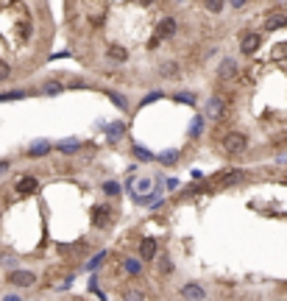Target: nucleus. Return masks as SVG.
Returning <instances> with one entry per match:
<instances>
[{
    "instance_id": "obj_1",
    "label": "nucleus",
    "mask_w": 287,
    "mask_h": 301,
    "mask_svg": "<svg viewBox=\"0 0 287 301\" xmlns=\"http://www.w3.org/2000/svg\"><path fill=\"white\" fill-rule=\"evenodd\" d=\"M245 148H248L245 131H226L223 134V151H226V156H243Z\"/></svg>"
},
{
    "instance_id": "obj_2",
    "label": "nucleus",
    "mask_w": 287,
    "mask_h": 301,
    "mask_svg": "<svg viewBox=\"0 0 287 301\" xmlns=\"http://www.w3.org/2000/svg\"><path fill=\"white\" fill-rule=\"evenodd\" d=\"M262 42V31H243L240 34V51L243 53H254Z\"/></svg>"
},
{
    "instance_id": "obj_3",
    "label": "nucleus",
    "mask_w": 287,
    "mask_h": 301,
    "mask_svg": "<svg viewBox=\"0 0 287 301\" xmlns=\"http://www.w3.org/2000/svg\"><path fill=\"white\" fill-rule=\"evenodd\" d=\"M223 114H226V104H223V98H209V101H207V117H209V120H223Z\"/></svg>"
},
{
    "instance_id": "obj_4",
    "label": "nucleus",
    "mask_w": 287,
    "mask_h": 301,
    "mask_svg": "<svg viewBox=\"0 0 287 301\" xmlns=\"http://www.w3.org/2000/svg\"><path fill=\"white\" fill-rule=\"evenodd\" d=\"M34 282H36V276L31 271H14V274H9V284H17V287H31Z\"/></svg>"
},
{
    "instance_id": "obj_5",
    "label": "nucleus",
    "mask_w": 287,
    "mask_h": 301,
    "mask_svg": "<svg viewBox=\"0 0 287 301\" xmlns=\"http://www.w3.org/2000/svg\"><path fill=\"white\" fill-rule=\"evenodd\" d=\"M92 218H95V226H101V229H104V226H112V212H109L104 204H98V207L92 209Z\"/></svg>"
},
{
    "instance_id": "obj_6",
    "label": "nucleus",
    "mask_w": 287,
    "mask_h": 301,
    "mask_svg": "<svg viewBox=\"0 0 287 301\" xmlns=\"http://www.w3.org/2000/svg\"><path fill=\"white\" fill-rule=\"evenodd\" d=\"M237 70H240V67H237V61L235 59H226L223 64H220V70H218V78H220V81H226V78L237 76Z\"/></svg>"
},
{
    "instance_id": "obj_7",
    "label": "nucleus",
    "mask_w": 287,
    "mask_h": 301,
    "mask_svg": "<svg viewBox=\"0 0 287 301\" xmlns=\"http://www.w3.org/2000/svg\"><path fill=\"white\" fill-rule=\"evenodd\" d=\"M159 76H165V78H182V67H179L176 61H165V64L159 67Z\"/></svg>"
},
{
    "instance_id": "obj_8",
    "label": "nucleus",
    "mask_w": 287,
    "mask_h": 301,
    "mask_svg": "<svg viewBox=\"0 0 287 301\" xmlns=\"http://www.w3.org/2000/svg\"><path fill=\"white\" fill-rule=\"evenodd\" d=\"M36 176H31V173H26V179L17 181V192H31V190H36Z\"/></svg>"
},
{
    "instance_id": "obj_9",
    "label": "nucleus",
    "mask_w": 287,
    "mask_h": 301,
    "mask_svg": "<svg viewBox=\"0 0 287 301\" xmlns=\"http://www.w3.org/2000/svg\"><path fill=\"white\" fill-rule=\"evenodd\" d=\"M48 151H51V142H45V139H42V142H34V145L28 148V156H34V159H36V156H45Z\"/></svg>"
},
{
    "instance_id": "obj_10",
    "label": "nucleus",
    "mask_w": 287,
    "mask_h": 301,
    "mask_svg": "<svg viewBox=\"0 0 287 301\" xmlns=\"http://www.w3.org/2000/svg\"><path fill=\"white\" fill-rule=\"evenodd\" d=\"M154 257H157V243H154V240H142V259L151 262Z\"/></svg>"
},
{
    "instance_id": "obj_11",
    "label": "nucleus",
    "mask_w": 287,
    "mask_h": 301,
    "mask_svg": "<svg viewBox=\"0 0 287 301\" xmlns=\"http://www.w3.org/2000/svg\"><path fill=\"white\" fill-rule=\"evenodd\" d=\"M56 148H59L61 154H73V151H78V148H81V142H78V139H64V142H59Z\"/></svg>"
},
{
    "instance_id": "obj_12",
    "label": "nucleus",
    "mask_w": 287,
    "mask_h": 301,
    "mask_svg": "<svg viewBox=\"0 0 287 301\" xmlns=\"http://www.w3.org/2000/svg\"><path fill=\"white\" fill-rule=\"evenodd\" d=\"M159 162H162V164H176V162H179V151H162Z\"/></svg>"
},
{
    "instance_id": "obj_13",
    "label": "nucleus",
    "mask_w": 287,
    "mask_h": 301,
    "mask_svg": "<svg viewBox=\"0 0 287 301\" xmlns=\"http://www.w3.org/2000/svg\"><path fill=\"white\" fill-rule=\"evenodd\" d=\"M184 296H187V299H204V290H201L198 284H187V287H184Z\"/></svg>"
},
{
    "instance_id": "obj_14",
    "label": "nucleus",
    "mask_w": 287,
    "mask_h": 301,
    "mask_svg": "<svg viewBox=\"0 0 287 301\" xmlns=\"http://www.w3.org/2000/svg\"><path fill=\"white\" fill-rule=\"evenodd\" d=\"M123 265H126V271H129L131 276L139 274V262H137V259H123Z\"/></svg>"
},
{
    "instance_id": "obj_15",
    "label": "nucleus",
    "mask_w": 287,
    "mask_h": 301,
    "mask_svg": "<svg viewBox=\"0 0 287 301\" xmlns=\"http://www.w3.org/2000/svg\"><path fill=\"white\" fill-rule=\"evenodd\" d=\"M201 126H204V120L195 117V120L190 123V137H201Z\"/></svg>"
},
{
    "instance_id": "obj_16",
    "label": "nucleus",
    "mask_w": 287,
    "mask_h": 301,
    "mask_svg": "<svg viewBox=\"0 0 287 301\" xmlns=\"http://www.w3.org/2000/svg\"><path fill=\"white\" fill-rule=\"evenodd\" d=\"M134 154H137V159H142V162H148V159H154V154L151 151H145V148H134Z\"/></svg>"
},
{
    "instance_id": "obj_17",
    "label": "nucleus",
    "mask_w": 287,
    "mask_h": 301,
    "mask_svg": "<svg viewBox=\"0 0 287 301\" xmlns=\"http://www.w3.org/2000/svg\"><path fill=\"white\" fill-rule=\"evenodd\" d=\"M59 89H61V84H59V81H48V84L42 86V92H48V95H53V92H59Z\"/></svg>"
},
{
    "instance_id": "obj_18",
    "label": "nucleus",
    "mask_w": 287,
    "mask_h": 301,
    "mask_svg": "<svg viewBox=\"0 0 287 301\" xmlns=\"http://www.w3.org/2000/svg\"><path fill=\"white\" fill-rule=\"evenodd\" d=\"M104 190H106V192H109V195H117V192H120V187H117L114 181H109V184H104Z\"/></svg>"
},
{
    "instance_id": "obj_19",
    "label": "nucleus",
    "mask_w": 287,
    "mask_h": 301,
    "mask_svg": "<svg viewBox=\"0 0 287 301\" xmlns=\"http://www.w3.org/2000/svg\"><path fill=\"white\" fill-rule=\"evenodd\" d=\"M9 76H11V67L9 64H0V81H6Z\"/></svg>"
},
{
    "instance_id": "obj_20",
    "label": "nucleus",
    "mask_w": 287,
    "mask_h": 301,
    "mask_svg": "<svg viewBox=\"0 0 287 301\" xmlns=\"http://www.w3.org/2000/svg\"><path fill=\"white\" fill-rule=\"evenodd\" d=\"M207 9L209 11H220V9H223V3H207Z\"/></svg>"
},
{
    "instance_id": "obj_21",
    "label": "nucleus",
    "mask_w": 287,
    "mask_h": 301,
    "mask_svg": "<svg viewBox=\"0 0 287 301\" xmlns=\"http://www.w3.org/2000/svg\"><path fill=\"white\" fill-rule=\"evenodd\" d=\"M9 170V162H0V173H6Z\"/></svg>"
},
{
    "instance_id": "obj_22",
    "label": "nucleus",
    "mask_w": 287,
    "mask_h": 301,
    "mask_svg": "<svg viewBox=\"0 0 287 301\" xmlns=\"http://www.w3.org/2000/svg\"><path fill=\"white\" fill-rule=\"evenodd\" d=\"M3 301H20L17 296H9V299H3Z\"/></svg>"
}]
</instances>
